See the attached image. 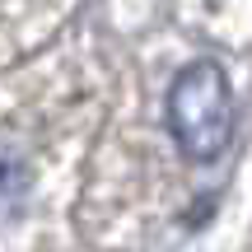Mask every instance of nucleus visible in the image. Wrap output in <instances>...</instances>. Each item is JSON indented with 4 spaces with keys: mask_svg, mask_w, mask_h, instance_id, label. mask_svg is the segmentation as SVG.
<instances>
[{
    "mask_svg": "<svg viewBox=\"0 0 252 252\" xmlns=\"http://www.w3.org/2000/svg\"><path fill=\"white\" fill-rule=\"evenodd\" d=\"M168 131L187 163H210L234 140V94L215 61H191L168 89Z\"/></svg>",
    "mask_w": 252,
    "mask_h": 252,
    "instance_id": "f257e3e1",
    "label": "nucleus"
},
{
    "mask_svg": "<svg viewBox=\"0 0 252 252\" xmlns=\"http://www.w3.org/2000/svg\"><path fill=\"white\" fill-rule=\"evenodd\" d=\"M28 191H33V168L14 150H0V220H14L28 206Z\"/></svg>",
    "mask_w": 252,
    "mask_h": 252,
    "instance_id": "f03ea898",
    "label": "nucleus"
}]
</instances>
